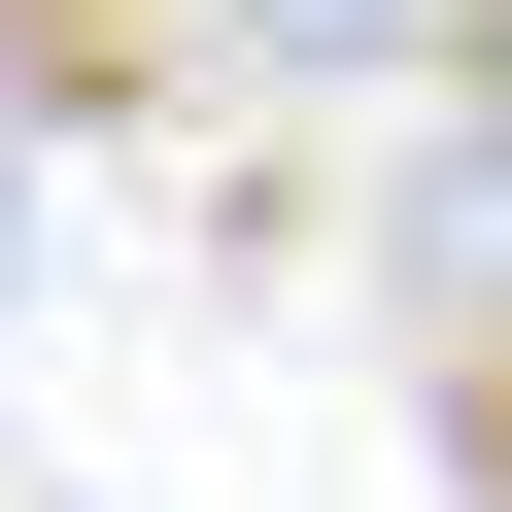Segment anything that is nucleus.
Segmentation results:
<instances>
[{"instance_id":"nucleus-1","label":"nucleus","mask_w":512,"mask_h":512,"mask_svg":"<svg viewBox=\"0 0 512 512\" xmlns=\"http://www.w3.org/2000/svg\"><path fill=\"white\" fill-rule=\"evenodd\" d=\"M410 35H444V0H205L171 69H239V103H308V69H410Z\"/></svg>"}]
</instances>
